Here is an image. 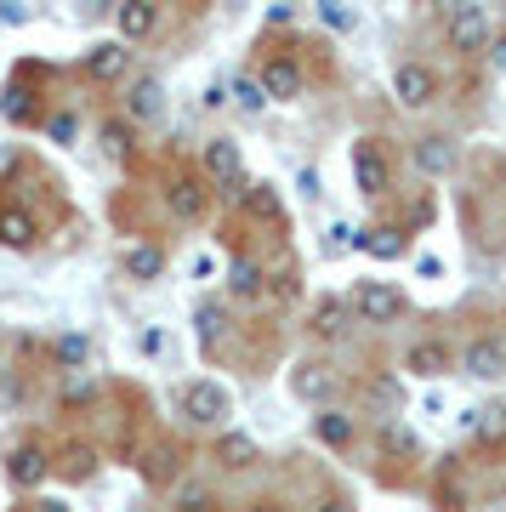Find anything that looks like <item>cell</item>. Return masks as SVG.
Here are the masks:
<instances>
[{"mask_svg": "<svg viewBox=\"0 0 506 512\" xmlns=\"http://www.w3.org/2000/svg\"><path fill=\"white\" fill-rule=\"evenodd\" d=\"M489 63H495V74H506V35H495V46H489Z\"/></svg>", "mask_w": 506, "mask_h": 512, "instance_id": "cell-36", "label": "cell"}, {"mask_svg": "<svg viewBox=\"0 0 506 512\" xmlns=\"http://www.w3.org/2000/svg\"><path fill=\"white\" fill-rule=\"evenodd\" d=\"M177 507H182V512H199V507H211V495L199 490V484H188V490L177 495Z\"/></svg>", "mask_w": 506, "mask_h": 512, "instance_id": "cell-32", "label": "cell"}, {"mask_svg": "<svg viewBox=\"0 0 506 512\" xmlns=\"http://www.w3.org/2000/svg\"><path fill=\"white\" fill-rule=\"evenodd\" d=\"M228 92H234V103L245 114H262L268 109V92H262V80H256V74H234V80H228Z\"/></svg>", "mask_w": 506, "mask_h": 512, "instance_id": "cell-24", "label": "cell"}, {"mask_svg": "<svg viewBox=\"0 0 506 512\" xmlns=\"http://www.w3.org/2000/svg\"><path fill=\"white\" fill-rule=\"evenodd\" d=\"M347 308H353L359 325H398L410 313V296L398 291V285H387V279H359L347 291Z\"/></svg>", "mask_w": 506, "mask_h": 512, "instance_id": "cell-1", "label": "cell"}, {"mask_svg": "<svg viewBox=\"0 0 506 512\" xmlns=\"http://www.w3.org/2000/svg\"><path fill=\"white\" fill-rule=\"evenodd\" d=\"M245 512H285L279 501H256V507H245Z\"/></svg>", "mask_w": 506, "mask_h": 512, "instance_id": "cell-39", "label": "cell"}, {"mask_svg": "<svg viewBox=\"0 0 506 512\" xmlns=\"http://www.w3.org/2000/svg\"><path fill=\"white\" fill-rule=\"evenodd\" d=\"M404 370H410V376H421V382H433V376H444V370H455V353H450V342H416V348L404 353Z\"/></svg>", "mask_w": 506, "mask_h": 512, "instance_id": "cell-18", "label": "cell"}, {"mask_svg": "<svg viewBox=\"0 0 506 512\" xmlns=\"http://www.w3.org/2000/svg\"><path fill=\"white\" fill-rule=\"evenodd\" d=\"M461 370H467L472 382H501L506 376V342L501 336H472L467 348H461Z\"/></svg>", "mask_w": 506, "mask_h": 512, "instance_id": "cell-9", "label": "cell"}, {"mask_svg": "<svg viewBox=\"0 0 506 512\" xmlns=\"http://www.w3.org/2000/svg\"><path fill=\"white\" fill-rule=\"evenodd\" d=\"M393 97L404 109H433L438 103V74L427 63H398L393 69Z\"/></svg>", "mask_w": 506, "mask_h": 512, "instance_id": "cell-8", "label": "cell"}, {"mask_svg": "<svg viewBox=\"0 0 506 512\" xmlns=\"http://www.w3.org/2000/svg\"><path fill=\"white\" fill-rule=\"evenodd\" d=\"M46 131H52L57 143H69V137H74V120H69V114H57V120H52V126H46Z\"/></svg>", "mask_w": 506, "mask_h": 512, "instance_id": "cell-35", "label": "cell"}, {"mask_svg": "<svg viewBox=\"0 0 506 512\" xmlns=\"http://www.w3.org/2000/svg\"><path fill=\"white\" fill-rule=\"evenodd\" d=\"M444 35H450V52H461V57L489 52V46H495L489 6H478V0H467V6H450V12H444Z\"/></svg>", "mask_w": 506, "mask_h": 512, "instance_id": "cell-3", "label": "cell"}, {"mask_svg": "<svg viewBox=\"0 0 506 512\" xmlns=\"http://www.w3.org/2000/svg\"><path fill=\"white\" fill-rule=\"evenodd\" d=\"M370 393H376V404H387V410H398V404H404V387H398L393 376H376V382H370Z\"/></svg>", "mask_w": 506, "mask_h": 512, "instance_id": "cell-29", "label": "cell"}, {"mask_svg": "<svg viewBox=\"0 0 506 512\" xmlns=\"http://www.w3.org/2000/svg\"><path fill=\"white\" fill-rule=\"evenodd\" d=\"M165 114V80L160 74H137L126 86V120L131 126H154Z\"/></svg>", "mask_w": 506, "mask_h": 512, "instance_id": "cell-10", "label": "cell"}, {"mask_svg": "<svg viewBox=\"0 0 506 512\" xmlns=\"http://www.w3.org/2000/svg\"><path fill=\"white\" fill-rule=\"evenodd\" d=\"M217 330H222V308L217 302H205V308H199V342L217 348Z\"/></svg>", "mask_w": 506, "mask_h": 512, "instance_id": "cell-28", "label": "cell"}, {"mask_svg": "<svg viewBox=\"0 0 506 512\" xmlns=\"http://www.w3.org/2000/svg\"><path fill=\"white\" fill-rule=\"evenodd\" d=\"M319 512H353V507H347V501H325Z\"/></svg>", "mask_w": 506, "mask_h": 512, "instance_id": "cell-40", "label": "cell"}, {"mask_svg": "<svg viewBox=\"0 0 506 512\" xmlns=\"http://www.w3.org/2000/svg\"><path fill=\"white\" fill-rule=\"evenodd\" d=\"M103 143H109V154H114V160H126V154H131L126 126H103Z\"/></svg>", "mask_w": 506, "mask_h": 512, "instance_id": "cell-31", "label": "cell"}, {"mask_svg": "<svg viewBox=\"0 0 506 512\" xmlns=\"http://www.w3.org/2000/svg\"><path fill=\"white\" fill-rule=\"evenodd\" d=\"M319 18H325L330 29H353V23H359V12H347L342 0H330V6H319Z\"/></svg>", "mask_w": 506, "mask_h": 512, "instance_id": "cell-30", "label": "cell"}, {"mask_svg": "<svg viewBox=\"0 0 506 512\" xmlns=\"http://www.w3.org/2000/svg\"><path fill=\"white\" fill-rule=\"evenodd\" d=\"M455 160H461L455 137H421V143H410V165H416L421 177H450Z\"/></svg>", "mask_w": 506, "mask_h": 512, "instance_id": "cell-13", "label": "cell"}, {"mask_svg": "<svg viewBox=\"0 0 506 512\" xmlns=\"http://www.w3.org/2000/svg\"><path fill=\"white\" fill-rule=\"evenodd\" d=\"M52 353H57V365H63V370H80L91 359V342H86V336H57Z\"/></svg>", "mask_w": 506, "mask_h": 512, "instance_id": "cell-26", "label": "cell"}, {"mask_svg": "<svg viewBox=\"0 0 506 512\" xmlns=\"http://www.w3.org/2000/svg\"><path fill=\"white\" fill-rule=\"evenodd\" d=\"M217 461L228 467V473H245V467H256V439H251V433H234V427H228V433L217 439Z\"/></svg>", "mask_w": 506, "mask_h": 512, "instance_id": "cell-20", "label": "cell"}, {"mask_svg": "<svg viewBox=\"0 0 506 512\" xmlns=\"http://www.w3.org/2000/svg\"><path fill=\"white\" fill-rule=\"evenodd\" d=\"M114 29H120L126 46H137V40H148L160 29V6H154V0H126V6H114Z\"/></svg>", "mask_w": 506, "mask_h": 512, "instance_id": "cell-15", "label": "cell"}, {"mask_svg": "<svg viewBox=\"0 0 506 512\" xmlns=\"http://www.w3.org/2000/svg\"><path fill=\"white\" fill-rule=\"evenodd\" d=\"M205 177H211L217 188L245 194V154H239L234 137H211V143H205Z\"/></svg>", "mask_w": 506, "mask_h": 512, "instance_id": "cell-7", "label": "cell"}, {"mask_svg": "<svg viewBox=\"0 0 506 512\" xmlns=\"http://www.w3.org/2000/svg\"><path fill=\"white\" fill-rule=\"evenodd\" d=\"M228 285H234V296H256V291H262V268H256L251 256H239L234 274H228Z\"/></svg>", "mask_w": 506, "mask_h": 512, "instance_id": "cell-27", "label": "cell"}, {"mask_svg": "<svg viewBox=\"0 0 506 512\" xmlns=\"http://www.w3.org/2000/svg\"><path fill=\"white\" fill-rule=\"evenodd\" d=\"M245 211L251 217H262V222H279V194H273V183H245Z\"/></svg>", "mask_w": 506, "mask_h": 512, "instance_id": "cell-23", "label": "cell"}, {"mask_svg": "<svg viewBox=\"0 0 506 512\" xmlns=\"http://www.w3.org/2000/svg\"><path fill=\"white\" fill-rule=\"evenodd\" d=\"M347 160H353V183H359L364 200H387L393 194V160H387L381 137H359Z\"/></svg>", "mask_w": 506, "mask_h": 512, "instance_id": "cell-4", "label": "cell"}, {"mask_svg": "<svg viewBox=\"0 0 506 512\" xmlns=\"http://www.w3.org/2000/svg\"><path fill=\"white\" fill-rule=\"evenodd\" d=\"M290 393L308 404H325L330 393H336V376H330L325 365H296V376H290Z\"/></svg>", "mask_w": 506, "mask_h": 512, "instance_id": "cell-19", "label": "cell"}, {"mask_svg": "<svg viewBox=\"0 0 506 512\" xmlns=\"http://www.w3.org/2000/svg\"><path fill=\"white\" fill-rule=\"evenodd\" d=\"M387 450H410V456H416V433H404V427H387Z\"/></svg>", "mask_w": 506, "mask_h": 512, "instance_id": "cell-33", "label": "cell"}, {"mask_svg": "<svg viewBox=\"0 0 506 512\" xmlns=\"http://www.w3.org/2000/svg\"><path fill=\"white\" fill-rule=\"evenodd\" d=\"M35 512H69L63 501H35Z\"/></svg>", "mask_w": 506, "mask_h": 512, "instance_id": "cell-38", "label": "cell"}, {"mask_svg": "<svg viewBox=\"0 0 506 512\" xmlns=\"http://www.w3.org/2000/svg\"><path fill=\"white\" fill-rule=\"evenodd\" d=\"M353 245L364 256H376V262H393V256H404V228H364Z\"/></svg>", "mask_w": 506, "mask_h": 512, "instance_id": "cell-21", "label": "cell"}, {"mask_svg": "<svg viewBox=\"0 0 506 512\" xmlns=\"http://www.w3.org/2000/svg\"><path fill=\"white\" fill-rule=\"evenodd\" d=\"M347 313H353V308H347V296H325V302L313 308V336H325V342H330V336H342Z\"/></svg>", "mask_w": 506, "mask_h": 512, "instance_id": "cell-22", "label": "cell"}, {"mask_svg": "<svg viewBox=\"0 0 506 512\" xmlns=\"http://www.w3.org/2000/svg\"><path fill=\"white\" fill-rule=\"evenodd\" d=\"M296 183H302V194H308V200H319V194H325V183H319V171H302Z\"/></svg>", "mask_w": 506, "mask_h": 512, "instance_id": "cell-34", "label": "cell"}, {"mask_svg": "<svg viewBox=\"0 0 506 512\" xmlns=\"http://www.w3.org/2000/svg\"><path fill=\"white\" fill-rule=\"evenodd\" d=\"M313 439L325 444V450H347V444L359 439V421L347 416V410H336V404H325V410L313 416Z\"/></svg>", "mask_w": 506, "mask_h": 512, "instance_id": "cell-16", "label": "cell"}, {"mask_svg": "<svg viewBox=\"0 0 506 512\" xmlns=\"http://www.w3.org/2000/svg\"><path fill=\"white\" fill-rule=\"evenodd\" d=\"M131 69V46L126 40H97L86 52V80H97V86H114V80H126Z\"/></svg>", "mask_w": 506, "mask_h": 512, "instance_id": "cell-11", "label": "cell"}, {"mask_svg": "<svg viewBox=\"0 0 506 512\" xmlns=\"http://www.w3.org/2000/svg\"><path fill=\"white\" fill-rule=\"evenodd\" d=\"M120 268H126V279H137V285H154V279L165 274V251L154 239H137V245H126Z\"/></svg>", "mask_w": 506, "mask_h": 512, "instance_id": "cell-17", "label": "cell"}, {"mask_svg": "<svg viewBox=\"0 0 506 512\" xmlns=\"http://www.w3.org/2000/svg\"><path fill=\"white\" fill-rule=\"evenodd\" d=\"M0 18H6V23H29V12H23L18 0H6V6H0Z\"/></svg>", "mask_w": 506, "mask_h": 512, "instance_id": "cell-37", "label": "cell"}, {"mask_svg": "<svg viewBox=\"0 0 506 512\" xmlns=\"http://www.w3.org/2000/svg\"><path fill=\"white\" fill-rule=\"evenodd\" d=\"M177 410H182V421H194V427H228L234 399H228V387H222V382L199 376V382H182L177 387Z\"/></svg>", "mask_w": 506, "mask_h": 512, "instance_id": "cell-2", "label": "cell"}, {"mask_svg": "<svg viewBox=\"0 0 506 512\" xmlns=\"http://www.w3.org/2000/svg\"><path fill=\"white\" fill-rule=\"evenodd\" d=\"M0 245L6 251H35L40 245V217L23 205H0Z\"/></svg>", "mask_w": 506, "mask_h": 512, "instance_id": "cell-14", "label": "cell"}, {"mask_svg": "<svg viewBox=\"0 0 506 512\" xmlns=\"http://www.w3.org/2000/svg\"><path fill=\"white\" fill-rule=\"evenodd\" d=\"M165 211L177 222H199L205 211H211V188L199 183V177H171V188H165Z\"/></svg>", "mask_w": 506, "mask_h": 512, "instance_id": "cell-12", "label": "cell"}, {"mask_svg": "<svg viewBox=\"0 0 506 512\" xmlns=\"http://www.w3.org/2000/svg\"><path fill=\"white\" fill-rule=\"evenodd\" d=\"M57 473H63V478H91V473H97V450H91V444H69L63 461H57Z\"/></svg>", "mask_w": 506, "mask_h": 512, "instance_id": "cell-25", "label": "cell"}, {"mask_svg": "<svg viewBox=\"0 0 506 512\" xmlns=\"http://www.w3.org/2000/svg\"><path fill=\"white\" fill-rule=\"evenodd\" d=\"M256 80H262V92H268V103H296V97L308 92V74H302V63L296 57H268L262 69H256Z\"/></svg>", "mask_w": 506, "mask_h": 512, "instance_id": "cell-6", "label": "cell"}, {"mask_svg": "<svg viewBox=\"0 0 506 512\" xmlns=\"http://www.w3.org/2000/svg\"><path fill=\"white\" fill-rule=\"evenodd\" d=\"M46 473H57L52 450L40 439H18L12 450H6V478L18 484V490H35V484H46Z\"/></svg>", "mask_w": 506, "mask_h": 512, "instance_id": "cell-5", "label": "cell"}]
</instances>
